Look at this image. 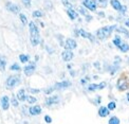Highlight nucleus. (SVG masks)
Here are the masks:
<instances>
[{
	"mask_svg": "<svg viewBox=\"0 0 129 124\" xmlns=\"http://www.w3.org/2000/svg\"><path fill=\"white\" fill-rule=\"evenodd\" d=\"M0 69L1 70L5 69V60H4V57H2V56H0Z\"/></svg>",
	"mask_w": 129,
	"mask_h": 124,
	"instance_id": "24",
	"label": "nucleus"
},
{
	"mask_svg": "<svg viewBox=\"0 0 129 124\" xmlns=\"http://www.w3.org/2000/svg\"><path fill=\"white\" fill-rule=\"evenodd\" d=\"M119 48H120V50H121L122 52H127V51H129V45H127V44H121V45L119 46Z\"/></svg>",
	"mask_w": 129,
	"mask_h": 124,
	"instance_id": "20",
	"label": "nucleus"
},
{
	"mask_svg": "<svg viewBox=\"0 0 129 124\" xmlns=\"http://www.w3.org/2000/svg\"><path fill=\"white\" fill-rule=\"evenodd\" d=\"M19 83H20V78L18 75H12V77L8 78L7 82H5V87L8 89H12V88L16 87Z\"/></svg>",
	"mask_w": 129,
	"mask_h": 124,
	"instance_id": "3",
	"label": "nucleus"
},
{
	"mask_svg": "<svg viewBox=\"0 0 129 124\" xmlns=\"http://www.w3.org/2000/svg\"><path fill=\"white\" fill-rule=\"evenodd\" d=\"M96 89H99V85H96V84H90L88 86L89 91H93V90H96Z\"/></svg>",
	"mask_w": 129,
	"mask_h": 124,
	"instance_id": "25",
	"label": "nucleus"
},
{
	"mask_svg": "<svg viewBox=\"0 0 129 124\" xmlns=\"http://www.w3.org/2000/svg\"><path fill=\"white\" fill-rule=\"evenodd\" d=\"M78 11H79V12L82 13L83 15H87V12H86V11H85L83 8H79V10H78Z\"/></svg>",
	"mask_w": 129,
	"mask_h": 124,
	"instance_id": "36",
	"label": "nucleus"
},
{
	"mask_svg": "<svg viewBox=\"0 0 129 124\" xmlns=\"http://www.w3.org/2000/svg\"><path fill=\"white\" fill-rule=\"evenodd\" d=\"M113 44H114L115 46L119 47V46L122 44V40H121V38H119V37H115V38L113 39Z\"/></svg>",
	"mask_w": 129,
	"mask_h": 124,
	"instance_id": "29",
	"label": "nucleus"
},
{
	"mask_svg": "<svg viewBox=\"0 0 129 124\" xmlns=\"http://www.w3.org/2000/svg\"><path fill=\"white\" fill-rule=\"evenodd\" d=\"M111 5H112V8L116 11H122V12H125L126 11V8L123 7L119 0H111Z\"/></svg>",
	"mask_w": 129,
	"mask_h": 124,
	"instance_id": "6",
	"label": "nucleus"
},
{
	"mask_svg": "<svg viewBox=\"0 0 129 124\" xmlns=\"http://www.w3.org/2000/svg\"><path fill=\"white\" fill-rule=\"evenodd\" d=\"M116 28L115 26H108V27H103L98 30L96 32V36L99 39H106L107 37H109L111 33L113 32V30Z\"/></svg>",
	"mask_w": 129,
	"mask_h": 124,
	"instance_id": "2",
	"label": "nucleus"
},
{
	"mask_svg": "<svg viewBox=\"0 0 129 124\" xmlns=\"http://www.w3.org/2000/svg\"><path fill=\"white\" fill-rule=\"evenodd\" d=\"M29 28H30V34H31V42L33 46H37L39 44V40H40V37H39V31L38 28L36 27V24L34 22H31L29 23Z\"/></svg>",
	"mask_w": 129,
	"mask_h": 124,
	"instance_id": "1",
	"label": "nucleus"
},
{
	"mask_svg": "<svg viewBox=\"0 0 129 124\" xmlns=\"http://www.w3.org/2000/svg\"><path fill=\"white\" fill-rule=\"evenodd\" d=\"M76 46H77L76 41H75L74 39L69 38V39H67V41H66L64 48H66L67 50H73V49H75V48H76Z\"/></svg>",
	"mask_w": 129,
	"mask_h": 124,
	"instance_id": "8",
	"label": "nucleus"
},
{
	"mask_svg": "<svg viewBox=\"0 0 129 124\" xmlns=\"http://www.w3.org/2000/svg\"><path fill=\"white\" fill-rule=\"evenodd\" d=\"M25 91L24 89H20L18 91V93H17V100L19 101H25Z\"/></svg>",
	"mask_w": 129,
	"mask_h": 124,
	"instance_id": "18",
	"label": "nucleus"
},
{
	"mask_svg": "<svg viewBox=\"0 0 129 124\" xmlns=\"http://www.w3.org/2000/svg\"><path fill=\"white\" fill-rule=\"evenodd\" d=\"M83 5L85 8H87L88 10H90V11H95L96 7H98L95 0H84Z\"/></svg>",
	"mask_w": 129,
	"mask_h": 124,
	"instance_id": "5",
	"label": "nucleus"
},
{
	"mask_svg": "<svg viewBox=\"0 0 129 124\" xmlns=\"http://www.w3.org/2000/svg\"><path fill=\"white\" fill-rule=\"evenodd\" d=\"M19 60H20L21 63H26L29 61V56L25 55V54H20L19 55Z\"/></svg>",
	"mask_w": 129,
	"mask_h": 124,
	"instance_id": "22",
	"label": "nucleus"
},
{
	"mask_svg": "<svg viewBox=\"0 0 129 124\" xmlns=\"http://www.w3.org/2000/svg\"><path fill=\"white\" fill-rule=\"evenodd\" d=\"M1 106H2V109H4V110H8L9 109V107H10L9 96L3 95L2 98H1Z\"/></svg>",
	"mask_w": 129,
	"mask_h": 124,
	"instance_id": "13",
	"label": "nucleus"
},
{
	"mask_svg": "<svg viewBox=\"0 0 129 124\" xmlns=\"http://www.w3.org/2000/svg\"><path fill=\"white\" fill-rule=\"evenodd\" d=\"M126 26H127V27H129V19L126 21Z\"/></svg>",
	"mask_w": 129,
	"mask_h": 124,
	"instance_id": "38",
	"label": "nucleus"
},
{
	"mask_svg": "<svg viewBox=\"0 0 129 124\" xmlns=\"http://www.w3.org/2000/svg\"><path fill=\"white\" fill-rule=\"evenodd\" d=\"M71 85V83L68 82V81H63V82H59V83H56L53 87L54 89H62V88H67Z\"/></svg>",
	"mask_w": 129,
	"mask_h": 124,
	"instance_id": "12",
	"label": "nucleus"
},
{
	"mask_svg": "<svg viewBox=\"0 0 129 124\" xmlns=\"http://www.w3.org/2000/svg\"><path fill=\"white\" fill-rule=\"evenodd\" d=\"M7 9L10 11V12H12V13H14V14H18L19 11H20V9H19L18 5H16V4L12 3V2H8V3H7Z\"/></svg>",
	"mask_w": 129,
	"mask_h": 124,
	"instance_id": "7",
	"label": "nucleus"
},
{
	"mask_svg": "<svg viewBox=\"0 0 129 124\" xmlns=\"http://www.w3.org/2000/svg\"><path fill=\"white\" fill-rule=\"evenodd\" d=\"M109 124H120V119L117 117H111L109 120Z\"/></svg>",
	"mask_w": 129,
	"mask_h": 124,
	"instance_id": "21",
	"label": "nucleus"
},
{
	"mask_svg": "<svg viewBox=\"0 0 129 124\" xmlns=\"http://www.w3.org/2000/svg\"><path fill=\"white\" fill-rule=\"evenodd\" d=\"M59 102V99H58L57 95H54V96H51V98H48L47 101H46V104L47 105H53V104H57Z\"/></svg>",
	"mask_w": 129,
	"mask_h": 124,
	"instance_id": "15",
	"label": "nucleus"
},
{
	"mask_svg": "<svg viewBox=\"0 0 129 124\" xmlns=\"http://www.w3.org/2000/svg\"><path fill=\"white\" fill-rule=\"evenodd\" d=\"M96 5H99L101 8H105L107 7V0H95Z\"/></svg>",
	"mask_w": 129,
	"mask_h": 124,
	"instance_id": "19",
	"label": "nucleus"
},
{
	"mask_svg": "<svg viewBox=\"0 0 129 124\" xmlns=\"http://www.w3.org/2000/svg\"><path fill=\"white\" fill-rule=\"evenodd\" d=\"M108 115H109V109L107 108V107H105V106L100 107V109H99V116L100 117H107Z\"/></svg>",
	"mask_w": 129,
	"mask_h": 124,
	"instance_id": "16",
	"label": "nucleus"
},
{
	"mask_svg": "<svg viewBox=\"0 0 129 124\" xmlns=\"http://www.w3.org/2000/svg\"><path fill=\"white\" fill-rule=\"evenodd\" d=\"M11 70H14V71H19L20 67L18 66L17 64H14V65H12V66H11Z\"/></svg>",
	"mask_w": 129,
	"mask_h": 124,
	"instance_id": "31",
	"label": "nucleus"
},
{
	"mask_svg": "<svg viewBox=\"0 0 129 124\" xmlns=\"http://www.w3.org/2000/svg\"><path fill=\"white\" fill-rule=\"evenodd\" d=\"M31 91H32V92H38L39 90H37V89H31Z\"/></svg>",
	"mask_w": 129,
	"mask_h": 124,
	"instance_id": "37",
	"label": "nucleus"
},
{
	"mask_svg": "<svg viewBox=\"0 0 129 124\" xmlns=\"http://www.w3.org/2000/svg\"><path fill=\"white\" fill-rule=\"evenodd\" d=\"M61 56H62V60H63L64 62H69V61L72 60L74 55H73V53L71 52V50H66V51L62 52Z\"/></svg>",
	"mask_w": 129,
	"mask_h": 124,
	"instance_id": "11",
	"label": "nucleus"
},
{
	"mask_svg": "<svg viewBox=\"0 0 129 124\" xmlns=\"http://www.w3.org/2000/svg\"><path fill=\"white\" fill-rule=\"evenodd\" d=\"M19 17H20L21 22H22L23 24H26V23H28V19H26V17H25L23 14H19Z\"/></svg>",
	"mask_w": 129,
	"mask_h": 124,
	"instance_id": "27",
	"label": "nucleus"
},
{
	"mask_svg": "<svg viewBox=\"0 0 129 124\" xmlns=\"http://www.w3.org/2000/svg\"><path fill=\"white\" fill-rule=\"evenodd\" d=\"M25 100L28 101L30 104H34L35 102L37 101V99H36V98H34V96H31V95H29V96H25Z\"/></svg>",
	"mask_w": 129,
	"mask_h": 124,
	"instance_id": "23",
	"label": "nucleus"
},
{
	"mask_svg": "<svg viewBox=\"0 0 129 124\" xmlns=\"http://www.w3.org/2000/svg\"><path fill=\"white\" fill-rule=\"evenodd\" d=\"M35 68H36L35 64H34V63H32V64H30V65H28V66H25V67H24L23 71H24L25 75H31V74H33V73H34Z\"/></svg>",
	"mask_w": 129,
	"mask_h": 124,
	"instance_id": "9",
	"label": "nucleus"
},
{
	"mask_svg": "<svg viewBox=\"0 0 129 124\" xmlns=\"http://www.w3.org/2000/svg\"><path fill=\"white\" fill-rule=\"evenodd\" d=\"M22 3L25 5L26 8H30L31 7V0H22Z\"/></svg>",
	"mask_w": 129,
	"mask_h": 124,
	"instance_id": "33",
	"label": "nucleus"
},
{
	"mask_svg": "<svg viewBox=\"0 0 129 124\" xmlns=\"http://www.w3.org/2000/svg\"><path fill=\"white\" fill-rule=\"evenodd\" d=\"M33 16H34V17H42L44 14H42L40 11H34V12H33Z\"/></svg>",
	"mask_w": 129,
	"mask_h": 124,
	"instance_id": "28",
	"label": "nucleus"
},
{
	"mask_svg": "<svg viewBox=\"0 0 129 124\" xmlns=\"http://www.w3.org/2000/svg\"><path fill=\"white\" fill-rule=\"evenodd\" d=\"M117 32H120V33H123V34H125L126 36H128L129 37V32L126 30V29H124V28H122V27H120L119 29H117Z\"/></svg>",
	"mask_w": 129,
	"mask_h": 124,
	"instance_id": "26",
	"label": "nucleus"
},
{
	"mask_svg": "<svg viewBox=\"0 0 129 124\" xmlns=\"http://www.w3.org/2000/svg\"><path fill=\"white\" fill-rule=\"evenodd\" d=\"M127 100H128V102H129V93L127 94Z\"/></svg>",
	"mask_w": 129,
	"mask_h": 124,
	"instance_id": "39",
	"label": "nucleus"
},
{
	"mask_svg": "<svg viewBox=\"0 0 129 124\" xmlns=\"http://www.w3.org/2000/svg\"><path fill=\"white\" fill-rule=\"evenodd\" d=\"M78 34L82 36V37H84V38H88L89 40H91V41H94V36L91 34V33H89V32H86V31H84V30H79L78 31Z\"/></svg>",
	"mask_w": 129,
	"mask_h": 124,
	"instance_id": "10",
	"label": "nucleus"
},
{
	"mask_svg": "<svg viewBox=\"0 0 129 124\" xmlns=\"http://www.w3.org/2000/svg\"><path fill=\"white\" fill-rule=\"evenodd\" d=\"M128 87H129V81L126 78H122L119 80V82H117V88H119L121 91H124V90L128 89Z\"/></svg>",
	"mask_w": 129,
	"mask_h": 124,
	"instance_id": "4",
	"label": "nucleus"
},
{
	"mask_svg": "<svg viewBox=\"0 0 129 124\" xmlns=\"http://www.w3.org/2000/svg\"><path fill=\"white\" fill-rule=\"evenodd\" d=\"M11 103H12V105H13L14 107H17V106H18V100L13 96V99H12V101H11Z\"/></svg>",
	"mask_w": 129,
	"mask_h": 124,
	"instance_id": "32",
	"label": "nucleus"
},
{
	"mask_svg": "<svg viewBox=\"0 0 129 124\" xmlns=\"http://www.w3.org/2000/svg\"><path fill=\"white\" fill-rule=\"evenodd\" d=\"M45 121H46L47 123H51V122H52L51 117H50V116H46V117H45Z\"/></svg>",
	"mask_w": 129,
	"mask_h": 124,
	"instance_id": "34",
	"label": "nucleus"
},
{
	"mask_svg": "<svg viewBox=\"0 0 129 124\" xmlns=\"http://www.w3.org/2000/svg\"><path fill=\"white\" fill-rule=\"evenodd\" d=\"M52 91H54V87H50V88L46 89V90H45V92H46V93H51Z\"/></svg>",
	"mask_w": 129,
	"mask_h": 124,
	"instance_id": "35",
	"label": "nucleus"
},
{
	"mask_svg": "<svg viewBox=\"0 0 129 124\" xmlns=\"http://www.w3.org/2000/svg\"><path fill=\"white\" fill-rule=\"evenodd\" d=\"M41 112V107L36 105V106H33V107H30V114L32 116H37L39 115Z\"/></svg>",
	"mask_w": 129,
	"mask_h": 124,
	"instance_id": "14",
	"label": "nucleus"
},
{
	"mask_svg": "<svg viewBox=\"0 0 129 124\" xmlns=\"http://www.w3.org/2000/svg\"><path fill=\"white\" fill-rule=\"evenodd\" d=\"M107 107H108L109 110H113V109H115V103H114V102H110Z\"/></svg>",
	"mask_w": 129,
	"mask_h": 124,
	"instance_id": "30",
	"label": "nucleus"
},
{
	"mask_svg": "<svg viewBox=\"0 0 129 124\" xmlns=\"http://www.w3.org/2000/svg\"><path fill=\"white\" fill-rule=\"evenodd\" d=\"M67 14H68V16H69V17L71 18L72 20H74L75 18L77 17V13L75 12L74 10H72L71 8H69V9H68V11H67Z\"/></svg>",
	"mask_w": 129,
	"mask_h": 124,
	"instance_id": "17",
	"label": "nucleus"
}]
</instances>
